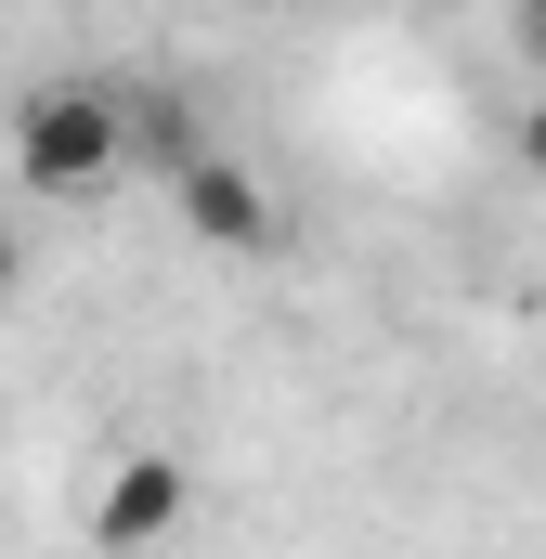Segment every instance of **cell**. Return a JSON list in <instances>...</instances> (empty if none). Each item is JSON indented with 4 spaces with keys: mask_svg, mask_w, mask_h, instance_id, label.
<instances>
[{
    "mask_svg": "<svg viewBox=\"0 0 546 559\" xmlns=\"http://www.w3.org/2000/svg\"><path fill=\"white\" fill-rule=\"evenodd\" d=\"M143 143H131V118L105 105V92H39L26 118H13V169L39 182V195H92V182H118Z\"/></svg>",
    "mask_w": 546,
    "mask_h": 559,
    "instance_id": "1",
    "label": "cell"
},
{
    "mask_svg": "<svg viewBox=\"0 0 546 559\" xmlns=\"http://www.w3.org/2000/svg\"><path fill=\"white\" fill-rule=\"evenodd\" d=\"M169 182H182V222H195V248H222V261H261V248H273V195L235 169V156H182Z\"/></svg>",
    "mask_w": 546,
    "mask_h": 559,
    "instance_id": "2",
    "label": "cell"
},
{
    "mask_svg": "<svg viewBox=\"0 0 546 559\" xmlns=\"http://www.w3.org/2000/svg\"><path fill=\"white\" fill-rule=\"evenodd\" d=\"M182 508H195V495H182V468H169V455H131V468L105 481V508H92V534H105V547H143V534H169Z\"/></svg>",
    "mask_w": 546,
    "mask_h": 559,
    "instance_id": "3",
    "label": "cell"
},
{
    "mask_svg": "<svg viewBox=\"0 0 546 559\" xmlns=\"http://www.w3.org/2000/svg\"><path fill=\"white\" fill-rule=\"evenodd\" d=\"M13 274H26V248H13V222H0V299H13Z\"/></svg>",
    "mask_w": 546,
    "mask_h": 559,
    "instance_id": "4",
    "label": "cell"
},
{
    "mask_svg": "<svg viewBox=\"0 0 546 559\" xmlns=\"http://www.w3.org/2000/svg\"><path fill=\"white\" fill-rule=\"evenodd\" d=\"M521 156H534V169H546V105H534V118H521Z\"/></svg>",
    "mask_w": 546,
    "mask_h": 559,
    "instance_id": "5",
    "label": "cell"
},
{
    "mask_svg": "<svg viewBox=\"0 0 546 559\" xmlns=\"http://www.w3.org/2000/svg\"><path fill=\"white\" fill-rule=\"evenodd\" d=\"M521 39H534V52H546V0H521Z\"/></svg>",
    "mask_w": 546,
    "mask_h": 559,
    "instance_id": "6",
    "label": "cell"
}]
</instances>
